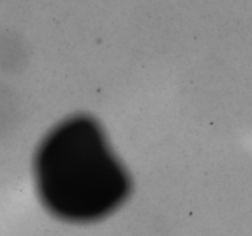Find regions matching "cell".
Returning <instances> with one entry per match:
<instances>
[{
    "instance_id": "6da1fadb",
    "label": "cell",
    "mask_w": 252,
    "mask_h": 236,
    "mask_svg": "<svg viewBox=\"0 0 252 236\" xmlns=\"http://www.w3.org/2000/svg\"><path fill=\"white\" fill-rule=\"evenodd\" d=\"M42 203L53 215L89 223L115 211L127 198L129 177L97 122L69 118L43 139L34 159Z\"/></svg>"
}]
</instances>
